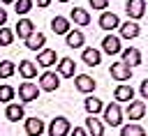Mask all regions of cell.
<instances>
[{
    "mask_svg": "<svg viewBox=\"0 0 148 136\" xmlns=\"http://www.w3.org/2000/svg\"><path fill=\"white\" fill-rule=\"evenodd\" d=\"M120 136H146V129L141 127V124H125V127H120Z\"/></svg>",
    "mask_w": 148,
    "mask_h": 136,
    "instance_id": "obj_27",
    "label": "cell"
},
{
    "mask_svg": "<svg viewBox=\"0 0 148 136\" xmlns=\"http://www.w3.org/2000/svg\"><path fill=\"white\" fill-rule=\"evenodd\" d=\"M32 5H35V0H16V2H14V12H16L18 16H25V14L32 9Z\"/></svg>",
    "mask_w": 148,
    "mask_h": 136,
    "instance_id": "obj_28",
    "label": "cell"
},
{
    "mask_svg": "<svg viewBox=\"0 0 148 136\" xmlns=\"http://www.w3.org/2000/svg\"><path fill=\"white\" fill-rule=\"evenodd\" d=\"M14 30H9V28H0V46H9L12 41H14Z\"/></svg>",
    "mask_w": 148,
    "mask_h": 136,
    "instance_id": "obj_31",
    "label": "cell"
},
{
    "mask_svg": "<svg viewBox=\"0 0 148 136\" xmlns=\"http://www.w3.org/2000/svg\"><path fill=\"white\" fill-rule=\"evenodd\" d=\"M39 97V85L37 83H21L18 85V99L21 101H35Z\"/></svg>",
    "mask_w": 148,
    "mask_h": 136,
    "instance_id": "obj_8",
    "label": "cell"
},
{
    "mask_svg": "<svg viewBox=\"0 0 148 136\" xmlns=\"http://www.w3.org/2000/svg\"><path fill=\"white\" fill-rule=\"evenodd\" d=\"M58 2H69V0H58Z\"/></svg>",
    "mask_w": 148,
    "mask_h": 136,
    "instance_id": "obj_38",
    "label": "cell"
},
{
    "mask_svg": "<svg viewBox=\"0 0 148 136\" xmlns=\"http://www.w3.org/2000/svg\"><path fill=\"white\" fill-rule=\"evenodd\" d=\"M14 95H16V90L12 88V85H0V101H5V104H9L12 99H14Z\"/></svg>",
    "mask_w": 148,
    "mask_h": 136,
    "instance_id": "obj_30",
    "label": "cell"
},
{
    "mask_svg": "<svg viewBox=\"0 0 148 136\" xmlns=\"http://www.w3.org/2000/svg\"><path fill=\"white\" fill-rule=\"evenodd\" d=\"M83 108L88 111V115H97V113H104V104H102V99H97V97H86V101H83Z\"/></svg>",
    "mask_w": 148,
    "mask_h": 136,
    "instance_id": "obj_24",
    "label": "cell"
},
{
    "mask_svg": "<svg viewBox=\"0 0 148 136\" xmlns=\"http://www.w3.org/2000/svg\"><path fill=\"white\" fill-rule=\"evenodd\" d=\"M69 131H72V124L62 115H58L49 122V136H69Z\"/></svg>",
    "mask_w": 148,
    "mask_h": 136,
    "instance_id": "obj_2",
    "label": "cell"
},
{
    "mask_svg": "<svg viewBox=\"0 0 148 136\" xmlns=\"http://www.w3.org/2000/svg\"><path fill=\"white\" fill-rule=\"evenodd\" d=\"M139 92H141V97H143V99H148V78H143V81H141Z\"/></svg>",
    "mask_w": 148,
    "mask_h": 136,
    "instance_id": "obj_33",
    "label": "cell"
},
{
    "mask_svg": "<svg viewBox=\"0 0 148 136\" xmlns=\"http://www.w3.org/2000/svg\"><path fill=\"white\" fill-rule=\"evenodd\" d=\"M5 23H7V12L0 9V28H5Z\"/></svg>",
    "mask_w": 148,
    "mask_h": 136,
    "instance_id": "obj_35",
    "label": "cell"
},
{
    "mask_svg": "<svg viewBox=\"0 0 148 136\" xmlns=\"http://www.w3.org/2000/svg\"><path fill=\"white\" fill-rule=\"evenodd\" d=\"M74 88H76L79 92H83V95H90V92L97 88V81H95L92 76H88V74H76V76H74Z\"/></svg>",
    "mask_w": 148,
    "mask_h": 136,
    "instance_id": "obj_5",
    "label": "cell"
},
{
    "mask_svg": "<svg viewBox=\"0 0 148 136\" xmlns=\"http://www.w3.org/2000/svg\"><path fill=\"white\" fill-rule=\"evenodd\" d=\"M37 2V7H49L51 5V0H35Z\"/></svg>",
    "mask_w": 148,
    "mask_h": 136,
    "instance_id": "obj_36",
    "label": "cell"
},
{
    "mask_svg": "<svg viewBox=\"0 0 148 136\" xmlns=\"http://www.w3.org/2000/svg\"><path fill=\"white\" fill-rule=\"evenodd\" d=\"M60 88V74H56V71H44L42 76H39V90H44V92H56Z\"/></svg>",
    "mask_w": 148,
    "mask_h": 136,
    "instance_id": "obj_3",
    "label": "cell"
},
{
    "mask_svg": "<svg viewBox=\"0 0 148 136\" xmlns=\"http://www.w3.org/2000/svg\"><path fill=\"white\" fill-rule=\"evenodd\" d=\"M74 69H76V65H74L72 58H60V60H58V74H60V78H72V76H76Z\"/></svg>",
    "mask_w": 148,
    "mask_h": 136,
    "instance_id": "obj_18",
    "label": "cell"
},
{
    "mask_svg": "<svg viewBox=\"0 0 148 136\" xmlns=\"http://www.w3.org/2000/svg\"><path fill=\"white\" fill-rule=\"evenodd\" d=\"M109 74H111V78H116L118 83H125V81H130V78H132V67H130V65H125V62L120 60V62H113V65H111Z\"/></svg>",
    "mask_w": 148,
    "mask_h": 136,
    "instance_id": "obj_4",
    "label": "cell"
},
{
    "mask_svg": "<svg viewBox=\"0 0 148 136\" xmlns=\"http://www.w3.org/2000/svg\"><path fill=\"white\" fill-rule=\"evenodd\" d=\"M102 51L109 53V55H118V53H123L120 37H116V35H106V37L102 39Z\"/></svg>",
    "mask_w": 148,
    "mask_h": 136,
    "instance_id": "obj_10",
    "label": "cell"
},
{
    "mask_svg": "<svg viewBox=\"0 0 148 136\" xmlns=\"http://www.w3.org/2000/svg\"><path fill=\"white\" fill-rule=\"evenodd\" d=\"M69 136H90V134H88L83 127H74V129L69 131Z\"/></svg>",
    "mask_w": 148,
    "mask_h": 136,
    "instance_id": "obj_34",
    "label": "cell"
},
{
    "mask_svg": "<svg viewBox=\"0 0 148 136\" xmlns=\"http://www.w3.org/2000/svg\"><path fill=\"white\" fill-rule=\"evenodd\" d=\"M86 131L90 136H104V122L97 120L95 115H88L86 118Z\"/></svg>",
    "mask_w": 148,
    "mask_h": 136,
    "instance_id": "obj_21",
    "label": "cell"
},
{
    "mask_svg": "<svg viewBox=\"0 0 148 136\" xmlns=\"http://www.w3.org/2000/svg\"><path fill=\"white\" fill-rule=\"evenodd\" d=\"M125 113H127L130 120H141V118L146 115V104H143V101H130Z\"/></svg>",
    "mask_w": 148,
    "mask_h": 136,
    "instance_id": "obj_23",
    "label": "cell"
},
{
    "mask_svg": "<svg viewBox=\"0 0 148 136\" xmlns=\"http://www.w3.org/2000/svg\"><path fill=\"white\" fill-rule=\"evenodd\" d=\"M32 32H35V23H32L30 18H25V16H23V18H18V23L14 25V35H16L18 39H23V41H25Z\"/></svg>",
    "mask_w": 148,
    "mask_h": 136,
    "instance_id": "obj_7",
    "label": "cell"
},
{
    "mask_svg": "<svg viewBox=\"0 0 148 136\" xmlns=\"http://www.w3.org/2000/svg\"><path fill=\"white\" fill-rule=\"evenodd\" d=\"M123 62L125 65H130V67H136V65H141V51L139 48H134V46H127V48H123Z\"/></svg>",
    "mask_w": 148,
    "mask_h": 136,
    "instance_id": "obj_17",
    "label": "cell"
},
{
    "mask_svg": "<svg viewBox=\"0 0 148 136\" xmlns=\"http://www.w3.org/2000/svg\"><path fill=\"white\" fill-rule=\"evenodd\" d=\"M69 21H74L76 25H81V28H86V25H90V14H88V9H81V7H74L72 12H69Z\"/></svg>",
    "mask_w": 148,
    "mask_h": 136,
    "instance_id": "obj_15",
    "label": "cell"
},
{
    "mask_svg": "<svg viewBox=\"0 0 148 136\" xmlns=\"http://www.w3.org/2000/svg\"><path fill=\"white\" fill-rule=\"evenodd\" d=\"M88 2H90L92 9H99V12H104L109 7V0H88Z\"/></svg>",
    "mask_w": 148,
    "mask_h": 136,
    "instance_id": "obj_32",
    "label": "cell"
},
{
    "mask_svg": "<svg viewBox=\"0 0 148 136\" xmlns=\"http://www.w3.org/2000/svg\"><path fill=\"white\" fill-rule=\"evenodd\" d=\"M118 30H120V37L123 39H136L141 35V28H139L136 21H125V23H120Z\"/></svg>",
    "mask_w": 148,
    "mask_h": 136,
    "instance_id": "obj_12",
    "label": "cell"
},
{
    "mask_svg": "<svg viewBox=\"0 0 148 136\" xmlns=\"http://www.w3.org/2000/svg\"><path fill=\"white\" fill-rule=\"evenodd\" d=\"M97 23H99V28H102V30H106V32H111V30L120 28V18H118L113 12H102Z\"/></svg>",
    "mask_w": 148,
    "mask_h": 136,
    "instance_id": "obj_9",
    "label": "cell"
},
{
    "mask_svg": "<svg viewBox=\"0 0 148 136\" xmlns=\"http://www.w3.org/2000/svg\"><path fill=\"white\" fill-rule=\"evenodd\" d=\"M44 44H46V35H44V32H37V30L25 39V46H28L30 51H35V53L44 51Z\"/></svg>",
    "mask_w": 148,
    "mask_h": 136,
    "instance_id": "obj_13",
    "label": "cell"
},
{
    "mask_svg": "<svg viewBox=\"0 0 148 136\" xmlns=\"http://www.w3.org/2000/svg\"><path fill=\"white\" fill-rule=\"evenodd\" d=\"M58 60H60V58H58V53H56L53 48H44V51H39V53H37V67L49 69V67H53Z\"/></svg>",
    "mask_w": 148,
    "mask_h": 136,
    "instance_id": "obj_11",
    "label": "cell"
},
{
    "mask_svg": "<svg viewBox=\"0 0 148 136\" xmlns=\"http://www.w3.org/2000/svg\"><path fill=\"white\" fill-rule=\"evenodd\" d=\"M5 115H7V120H12V122H18V120H23V118H25V113H23V106H21V104H7Z\"/></svg>",
    "mask_w": 148,
    "mask_h": 136,
    "instance_id": "obj_26",
    "label": "cell"
},
{
    "mask_svg": "<svg viewBox=\"0 0 148 136\" xmlns=\"http://www.w3.org/2000/svg\"><path fill=\"white\" fill-rule=\"evenodd\" d=\"M18 74H21L25 81L35 78V76H37V62H32V60H21V62H18Z\"/></svg>",
    "mask_w": 148,
    "mask_h": 136,
    "instance_id": "obj_22",
    "label": "cell"
},
{
    "mask_svg": "<svg viewBox=\"0 0 148 136\" xmlns=\"http://www.w3.org/2000/svg\"><path fill=\"white\" fill-rule=\"evenodd\" d=\"M104 122L109 127H120L123 124V108L118 101H111L109 106H104Z\"/></svg>",
    "mask_w": 148,
    "mask_h": 136,
    "instance_id": "obj_1",
    "label": "cell"
},
{
    "mask_svg": "<svg viewBox=\"0 0 148 136\" xmlns=\"http://www.w3.org/2000/svg\"><path fill=\"white\" fill-rule=\"evenodd\" d=\"M65 39H67V46H69V48H81L83 41H86V37H83L81 30H69V32L65 35Z\"/></svg>",
    "mask_w": 148,
    "mask_h": 136,
    "instance_id": "obj_25",
    "label": "cell"
},
{
    "mask_svg": "<svg viewBox=\"0 0 148 136\" xmlns=\"http://www.w3.org/2000/svg\"><path fill=\"white\" fill-rule=\"evenodd\" d=\"M113 99L116 101H134V90H132V85H127V83H120V85H116V90H113Z\"/></svg>",
    "mask_w": 148,
    "mask_h": 136,
    "instance_id": "obj_14",
    "label": "cell"
},
{
    "mask_svg": "<svg viewBox=\"0 0 148 136\" xmlns=\"http://www.w3.org/2000/svg\"><path fill=\"white\" fill-rule=\"evenodd\" d=\"M51 30H53L56 35H67V32L72 30V23H69V18H65V16H53V18H51Z\"/></svg>",
    "mask_w": 148,
    "mask_h": 136,
    "instance_id": "obj_19",
    "label": "cell"
},
{
    "mask_svg": "<svg viewBox=\"0 0 148 136\" xmlns=\"http://www.w3.org/2000/svg\"><path fill=\"white\" fill-rule=\"evenodd\" d=\"M81 60H83L88 67H97V65L102 62V51H97V48L88 46V48H83V53H81Z\"/></svg>",
    "mask_w": 148,
    "mask_h": 136,
    "instance_id": "obj_16",
    "label": "cell"
},
{
    "mask_svg": "<svg viewBox=\"0 0 148 136\" xmlns=\"http://www.w3.org/2000/svg\"><path fill=\"white\" fill-rule=\"evenodd\" d=\"M125 12H127V16L132 21L143 18V14H146V0H127L125 2Z\"/></svg>",
    "mask_w": 148,
    "mask_h": 136,
    "instance_id": "obj_6",
    "label": "cell"
},
{
    "mask_svg": "<svg viewBox=\"0 0 148 136\" xmlns=\"http://www.w3.org/2000/svg\"><path fill=\"white\" fill-rule=\"evenodd\" d=\"M14 71H16V65L12 60H2L0 62V78H9V76H14Z\"/></svg>",
    "mask_w": 148,
    "mask_h": 136,
    "instance_id": "obj_29",
    "label": "cell"
},
{
    "mask_svg": "<svg viewBox=\"0 0 148 136\" xmlns=\"http://www.w3.org/2000/svg\"><path fill=\"white\" fill-rule=\"evenodd\" d=\"M44 122L39 118H25V134L28 136H42L44 134Z\"/></svg>",
    "mask_w": 148,
    "mask_h": 136,
    "instance_id": "obj_20",
    "label": "cell"
},
{
    "mask_svg": "<svg viewBox=\"0 0 148 136\" xmlns=\"http://www.w3.org/2000/svg\"><path fill=\"white\" fill-rule=\"evenodd\" d=\"M2 2H5V5H14L16 0H2Z\"/></svg>",
    "mask_w": 148,
    "mask_h": 136,
    "instance_id": "obj_37",
    "label": "cell"
}]
</instances>
